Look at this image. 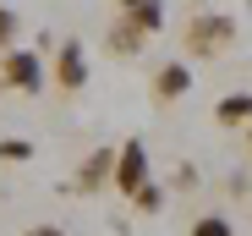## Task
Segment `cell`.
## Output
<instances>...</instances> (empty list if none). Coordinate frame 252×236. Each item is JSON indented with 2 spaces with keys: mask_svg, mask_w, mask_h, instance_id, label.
<instances>
[{
  "mask_svg": "<svg viewBox=\"0 0 252 236\" xmlns=\"http://www.w3.org/2000/svg\"><path fill=\"white\" fill-rule=\"evenodd\" d=\"M236 44V17H225V11H197L192 22H187V50L192 55H225Z\"/></svg>",
  "mask_w": 252,
  "mask_h": 236,
  "instance_id": "obj_1",
  "label": "cell"
},
{
  "mask_svg": "<svg viewBox=\"0 0 252 236\" xmlns=\"http://www.w3.org/2000/svg\"><path fill=\"white\" fill-rule=\"evenodd\" d=\"M148 181H154V176H148V143H143V137H126V143L115 148V176H110V187L121 192V198H137Z\"/></svg>",
  "mask_w": 252,
  "mask_h": 236,
  "instance_id": "obj_2",
  "label": "cell"
},
{
  "mask_svg": "<svg viewBox=\"0 0 252 236\" xmlns=\"http://www.w3.org/2000/svg\"><path fill=\"white\" fill-rule=\"evenodd\" d=\"M44 83H50V71H44V61H38L33 50H6L0 55V88H17V94H44Z\"/></svg>",
  "mask_w": 252,
  "mask_h": 236,
  "instance_id": "obj_3",
  "label": "cell"
},
{
  "mask_svg": "<svg viewBox=\"0 0 252 236\" xmlns=\"http://www.w3.org/2000/svg\"><path fill=\"white\" fill-rule=\"evenodd\" d=\"M50 77H55V88H61V94H77L82 83H88V50H82L77 38H66V44L55 50V66H50Z\"/></svg>",
  "mask_w": 252,
  "mask_h": 236,
  "instance_id": "obj_4",
  "label": "cell"
},
{
  "mask_svg": "<svg viewBox=\"0 0 252 236\" xmlns=\"http://www.w3.org/2000/svg\"><path fill=\"white\" fill-rule=\"evenodd\" d=\"M110 176H115V148L104 143V148H94L88 160L77 165V181H71V187H77V192H99V187H110Z\"/></svg>",
  "mask_w": 252,
  "mask_h": 236,
  "instance_id": "obj_5",
  "label": "cell"
},
{
  "mask_svg": "<svg viewBox=\"0 0 252 236\" xmlns=\"http://www.w3.org/2000/svg\"><path fill=\"white\" fill-rule=\"evenodd\" d=\"M154 94H159V104H176L181 94H192V66L187 61H164L154 71Z\"/></svg>",
  "mask_w": 252,
  "mask_h": 236,
  "instance_id": "obj_6",
  "label": "cell"
},
{
  "mask_svg": "<svg viewBox=\"0 0 252 236\" xmlns=\"http://www.w3.org/2000/svg\"><path fill=\"white\" fill-rule=\"evenodd\" d=\"M104 44H110L115 55H137V50L148 44V33H143L132 17H115V22H110V33H104Z\"/></svg>",
  "mask_w": 252,
  "mask_h": 236,
  "instance_id": "obj_7",
  "label": "cell"
},
{
  "mask_svg": "<svg viewBox=\"0 0 252 236\" xmlns=\"http://www.w3.org/2000/svg\"><path fill=\"white\" fill-rule=\"evenodd\" d=\"M214 121H220V127H241V132H247V127H252V94H225V99L214 104Z\"/></svg>",
  "mask_w": 252,
  "mask_h": 236,
  "instance_id": "obj_8",
  "label": "cell"
},
{
  "mask_svg": "<svg viewBox=\"0 0 252 236\" xmlns=\"http://www.w3.org/2000/svg\"><path fill=\"white\" fill-rule=\"evenodd\" d=\"M187 236H236V220H225V214H197Z\"/></svg>",
  "mask_w": 252,
  "mask_h": 236,
  "instance_id": "obj_9",
  "label": "cell"
},
{
  "mask_svg": "<svg viewBox=\"0 0 252 236\" xmlns=\"http://www.w3.org/2000/svg\"><path fill=\"white\" fill-rule=\"evenodd\" d=\"M17 38H22V17H17V6H0V55L17 50Z\"/></svg>",
  "mask_w": 252,
  "mask_h": 236,
  "instance_id": "obj_10",
  "label": "cell"
},
{
  "mask_svg": "<svg viewBox=\"0 0 252 236\" xmlns=\"http://www.w3.org/2000/svg\"><path fill=\"white\" fill-rule=\"evenodd\" d=\"M0 160H17V165L33 160V143L28 137H0Z\"/></svg>",
  "mask_w": 252,
  "mask_h": 236,
  "instance_id": "obj_11",
  "label": "cell"
},
{
  "mask_svg": "<svg viewBox=\"0 0 252 236\" xmlns=\"http://www.w3.org/2000/svg\"><path fill=\"white\" fill-rule=\"evenodd\" d=\"M132 203H137L143 214H154V209H164V187H159V181H148V187L137 192V198H132Z\"/></svg>",
  "mask_w": 252,
  "mask_h": 236,
  "instance_id": "obj_12",
  "label": "cell"
},
{
  "mask_svg": "<svg viewBox=\"0 0 252 236\" xmlns=\"http://www.w3.org/2000/svg\"><path fill=\"white\" fill-rule=\"evenodd\" d=\"M22 236H66V231H61V225H28Z\"/></svg>",
  "mask_w": 252,
  "mask_h": 236,
  "instance_id": "obj_13",
  "label": "cell"
},
{
  "mask_svg": "<svg viewBox=\"0 0 252 236\" xmlns=\"http://www.w3.org/2000/svg\"><path fill=\"white\" fill-rule=\"evenodd\" d=\"M137 6H148V0H121V11H137Z\"/></svg>",
  "mask_w": 252,
  "mask_h": 236,
  "instance_id": "obj_14",
  "label": "cell"
},
{
  "mask_svg": "<svg viewBox=\"0 0 252 236\" xmlns=\"http://www.w3.org/2000/svg\"><path fill=\"white\" fill-rule=\"evenodd\" d=\"M247 143H252V127H247Z\"/></svg>",
  "mask_w": 252,
  "mask_h": 236,
  "instance_id": "obj_15",
  "label": "cell"
}]
</instances>
